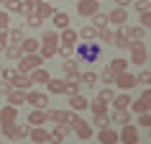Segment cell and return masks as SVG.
<instances>
[{
	"mask_svg": "<svg viewBox=\"0 0 151 144\" xmlns=\"http://www.w3.org/2000/svg\"><path fill=\"white\" fill-rule=\"evenodd\" d=\"M62 70L67 77H77L80 75V62L77 59H67V62H62Z\"/></svg>",
	"mask_w": 151,
	"mask_h": 144,
	"instance_id": "obj_26",
	"label": "cell"
},
{
	"mask_svg": "<svg viewBox=\"0 0 151 144\" xmlns=\"http://www.w3.org/2000/svg\"><path fill=\"white\" fill-rule=\"evenodd\" d=\"M77 13L85 18H92L100 13V3L97 0H77Z\"/></svg>",
	"mask_w": 151,
	"mask_h": 144,
	"instance_id": "obj_5",
	"label": "cell"
},
{
	"mask_svg": "<svg viewBox=\"0 0 151 144\" xmlns=\"http://www.w3.org/2000/svg\"><path fill=\"white\" fill-rule=\"evenodd\" d=\"M59 47H62V36H59V31L49 28V31L41 33V52H39V54L44 57V59H51L54 54H59Z\"/></svg>",
	"mask_w": 151,
	"mask_h": 144,
	"instance_id": "obj_1",
	"label": "cell"
},
{
	"mask_svg": "<svg viewBox=\"0 0 151 144\" xmlns=\"http://www.w3.org/2000/svg\"><path fill=\"white\" fill-rule=\"evenodd\" d=\"M8 39H10V44L21 47V44L26 41V36H23V28H21V26H13V28L8 31Z\"/></svg>",
	"mask_w": 151,
	"mask_h": 144,
	"instance_id": "obj_30",
	"label": "cell"
},
{
	"mask_svg": "<svg viewBox=\"0 0 151 144\" xmlns=\"http://www.w3.org/2000/svg\"><path fill=\"white\" fill-rule=\"evenodd\" d=\"M49 113V121L51 124H67V116H69V111H56V108H51V111H46Z\"/></svg>",
	"mask_w": 151,
	"mask_h": 144,
	"instance_id": "obj_32",
	"label": "cell"
},
{
	"mask_svg": "<svg viewBox=\"0 0 151 144\" xmlns=\"http://www.w3.org/2000/svg\"><path fill=\"white\" fill-rule=\"evenodd\" d=\"M3 5L8 13H23V0H5Z\"/></svg>",
	"mask_w": 151,
	"mask_h": 144,
	"instance_id": "obj_41",
	"label": "cell"
},
{
	"mask_svg": "<svg viewBox=\"0 0 151 144\" xmlns=\"http://www.w3.org/2000/svg\"><path fill=\"white\" fill-rule=\"evenodd\" d=\"M41 64H44V57H41V54H26L23 59L18 62V67H16V70L21 72V75H31V72H36V70H39Z\"/></svg>",
	"mask_w": 151,
	"mask_h": 144,
	"instance_id": "obj_2",
	"label": "cell"
},
{
	"mask_svg": "<svg viewBox=\"0 0 151 144\" xmlns=\"http://www.w3.org/2000/svg\"><path fill=\"white\" fill-rule=\"evenodd\" d=\"M69 108L74 113H80V111H85V108H90V100L85 95H72L69 98Z\"/></svg>",
	"mask_w": 151,
	"mask_h": 144,
	"instance_id": "obj_23",
	"label": "cell"
},
{
	"mask_svg": "<svg viewBox=\"0 0 151 144\" xmlns=\"http://www.w3.org/2000/svg\"><path fill=\"white\" fill-rule=\"evenodd\" d=\"M136 77H138V85H149V88H151V72L149 70H141Z\"/></svg>",
	"mask_w": 151,
	"mask_h": 144,
	"instance_id": "obj_48",
	"label": "cell"
},
{
	"mask_svg": "<svg viewBox=\"0 0 151 144\" xmlns=\"http://www.w3.org/2000/svg\"><path fill=\"white\" fill-rule=\"evenodd\" d=\"M26 23L31 26V28H41V26H44V21H41V18L33 13V16H26Z\"/></svg>",
	"mask_w": 151,
	"mask_h": 144,
	"instance_id": "obj_51",
	"label": "cell"
},
{
	"mask_svg": "<svg viewBox=\"0 0 151 144\" xmlns=\"http://www.w3.org/2000/svg\"><path fill=\"white\" fill-rule=\"evenodd\" d=\"M46 3H51V0H46Z\"/></svg>",
	"mask_w": 151,
	"mask_h": 144,
	"instance_id": "obj_60",
	"label": "cell"
},
{
	"mask_svg": "<svg viewBox=\"0 0 151 144\" xmlns=\"http://www.w3.org/2000/svg\"><path fill=\"white\" fill-rule=\"evenodd\" d=\"M133 8L138 10V16H141V13L151 10V3H146V0H133Z\"/></svg>",
	"mask_w": 151,
	"mask_h": 144,
	"instance_id": "obj_50",
	"label": "cell"
},
{
	"mask_svg": "<svg viewBox=\"0 0 151 144\" xmlns=\"http://www.w3.org/2000/svg\"><path fill=\"white\" fill-rule=\"evenodd\" d=\"M59 36H62V44H64V47H74V49H77L80 31H74V28H64V31H59Z\"/></svg>",
	"mask_w": 151,
	"mask_h": 144,
	"instance_id": "obj_17",
	"label": "cell"
},
{
	"mask_svg": "<svg viewBox=\"0 0 151 144\" xmlns=\"http://www.w3.org/2000/svg\"><path fill=\"white\" fill-rule=\"evenodd\" d=\"M113 47H118V49H128V52H131V47H133V41H131V33H128V26H123V28H118V31H115V39H113Z\"/></svg>",
	"mask_w": 151,
	"mask_h": 144,
	"instance_id": "obj_7",
	"label": "cell"
},
{
	"mask_svg": "<svg viewBox=\"0 0 151 144\" xmlns=\"http://www.w3.org/2000/svg\"><path fill=\"white\" fill-rule=\"evenodd\" d=\"M115 85H118L123 93H128L131 88H136V85H138V77H136V75H131V72H126V75H118Z\"/></svg>",
	"mask_w": 151,
	"mask_h": 144,
	"instance_id": "obj_10",
	"label": "cell"
},
{
	"mask_svg": "<svg viewBox=\"0 0 151 144\" xmlns=\"http://www.w3.org/2000/svg\"><path fill=\"white\" fill-rule=\"evenodd\" d=\"M31 136V126H26V124H18L16 126V134H13V142H23Z\"/></svg>",
	"mask_w": 151,
	"mask_h": 144,
	"instance_id": "obj_36",
	"label": "cell"
},
{
	"mask_svg": "<svg viewBox=\"0 0 151 144\" xmlns=\"http://www.w3.org/2000/svg\"><path fill=\"white\" fill-rule=\"evenodd\" d=\"M0 31H10V13L0 10Z\"/></svg>",
	"mask_w": 151,
	"mask_h": 144,
	"instance_id": "obj_45",
	"label": "cell"
},
{
	"mask_svg": "<svg viewBox=\"0 0 151 144\" xmlns=\"http://www.w3.org/2000/svg\"><path fill=\"white\" fill-rule=\"evenodd\" d=\"M146 3H151V0H146Z\"/></svg>",
	"mask_w": 151,
	"mask_h": 144,
	"instance_id": "obj_62",
	"label": "cell"
},
{
	"mask_svg": "<svg viewBox=\"0 0 151 144\" xmlns=\"http://www.w3.org/2000/svg\"><path fill=\"white\" fill-rule=\"evenodd\" d=\"M149 139H151V129H149Z\"/></svg>",
	"mask_w": 151,
	"mask_h": 144,
	"instance_id": "obj_58",
	"label": "cell"
},
{
	"mask_svg": "<svg viewBox=\"0 0 151 144\" xmlns=\"http://www.w3.org/2000/svg\"><path fill=\"white\" fill-rule=\"evenodd\" d=\"M131 105H133V100H131V95H128V93H118V95H115V100H113V108H115V111H128Z\"/></svg>",
	"mask_w": 151,
	"mask_h": 144,
	"instance_id": "obj_20",
	"label": "cell"
},
{
	"mask_svg": "<svg viewBox=\"0 0 151 144\" xmlns=\"http://www.w3.org/2000/svg\"><path fill=\"white\" fill-rule=\"evenodd\" d=\"M10 93H13V85H10V82H5V80H0V95L8 98Z\"/></svg>",
	"mask_w": 151,
	"mask_h": 144,
	"instance_id": "obj_54",
	"label": "cell"
},
{
	"mask_svg": "<svg viewBox=\"0 0 151 144\" xmlns=\"http://www.w3.org/2000/svg\"><path fill=\"white\" fill-rule=\"evenodd\" d=\"M128 33H131V41H143L146 28L143 26H128Z\"/></svg>",
	"mask_w": 151,
	"mask_h": 144,
	"instance_id": "obj_40",
	"label": "cell"
},
{
	"mask_svg": "<svg viewBox=\"0 0 151 144\" xmlns=\"http://www.w3.org/2000/svg\"><path fill=\"white\" fill-rule=\"evenodd\" d=\"M51 23H54V28H56V31L72 28V26H69V16H67L64 10H56V13H54V18H51Z\"/></svg>",
	"mask_w": 151,
	"mask_h": 144,
	"instance_id": "obj_19",
	"label": "cell"
},
{
	"mask_svg": "<svg viewBox=\"0 0 151 144\" xmlns=\"http://www.w3.org/2000/svg\"><path fill=\"white\" fill-rule=\"evenodd\" d=\"M82 121H85V119H82L80 113L69 111V116H67V126H69V129H77V126H80V124H82Z\"/></svg>",
	"mask_w": 151,
	"mask_h": 144,
	"instance_id": "obj_42",
	"label": "cell"
},
{
	"mask_svg": "<svg viewBox=\"0 0 151 144\" xmlns=\"http://www.w3.org/2000/svg\"><path fill=\"white\" fill-rule=\"evenodd\" d=\"M80 39L85 41V44H92V41H97V39H100V31H97V28H95L92 23H85V26L80 28Z\"/></svg>",
	"mask_w": 151,
	"mask_h": 144,
	"instance_id": "obj_11",
	"label": "cell"
},
{
	"mask_svg": "<svg viewBox=\"0 0 151 144\" xmlns=\"http://www.w3.org/2000/svg\"><path fill=\"white\" fill-rule=\"evenodd\" d=\"M141 98H143V100H146V103L151 105V88H146V90H143V95H141Z\"/></svg>",
	"mask_w": 151,
	"mask_h": 144,
	"instance_id": "obj_56",
	"label": "cell"
},
{
	"mask_svg": "<svg viewBox=\"0 0 151 144\" xmlns=\"http://www.w3.org/2000/svg\"><path fill=\"white\" fill-rule=\"evenodd\" d=\"M0 3H5V0H0Z\"/></svg>",
	"mask_w": 151,
	"mask_h": 144,
	"instance_id": "obj_59",
	"label": "cell"
},
{
	"mask_svg": "<svg viewBox=\"0 0 151 144\" xmlns=\"http://www.w3.org/2000/svg\"><path fill=\"white\" fill-rule=\"evenodd\" d=\"M28 103H31L36 111H46V108H49V93L31 90V93H28Z\"/></svg>",
	"mask_w": 151,
	"mask_h": 144,
	"instance_id": "obj_6",
	"label": "cell"
},
{
	"mask_svg": "<svg viewBox=\"0 0 151 144\" xmlns=\"http://www.w3.org/2000/svg\"><path fill=\"white\" fill-rule=\"evenodd\" d=\"M97 142L100 144H120V134L115 129H103V131L97 134Z\"/></svg>",
	"mask_w": 151,
	"mask_h": 144,
	"instance_id": "obj_15",
	"label": "cell"
},
{
	"mask_svg": "<svg viewBox=\"0 0 151 144\" xmlns=\"http://www.w3.org/2000/svg\"><path fill=\"white\" fill-rule=\"evenodd\" d=\"M113 39H115V31H113L110 26H108V28H103V31H100V39H97V41H105V44H113Z\"/></svg>",
	"mask_w": 151,
	"mask_h": 144,
	"instance_id": "obj_44",
	"label": "cell"
},
{
	"mask_svg": "<svg viewBox=\"0 0 151 144\" xmlns=\"http://www.w3.org/2000/svg\"><path fill=\"white\" fill-rule=\"evenodd\" d=\"M0 134H3V131H0Z\"/></svg>",
	"mask_w": 151,
	"mask_h": 144,
	"instance_id": "obj_64",
	"label": "cell"
},
{
	"mask_svg": "<svg viewBox=\"0 0 151 144\" xmlns=\"http://www.w3.org/2000/svg\"><path fill=\"white\" fill-rule=\"evenodd\" d=\"M90 111H92V116H103V113H108V103L100 100V98H95V100L90 103Z\"/></svg>",
	"mask_w": 151,
	"mask_h": 144,
	"instance_id": "obj_35",
	"label": "cell"
},
{
	"mask_svg": "<svg viewBox=\"0 0 151 144\" xmlns=\"http://www.w3.org/2000/svg\"><path fill=\"white\" fill-rule=\"evenodd\" d=\"M97 80H100V75H95V72H82V82L85 85H95Z\"/></svg>",
	"mask_w": 151,
	"mask_h": 144,
	"instance_id": "obj_49",
	"label": "cell"
},
{
	"mask_svg": "<svg viewBox=\"0 0 151 144\" xmlns=\"http://www.w3.org/2000/svg\"><path fill=\"white\" fill-rule=\"evenodd\" d=\"M74 134L80 136V139H90V136H92V124H87V121H82L80 126L74 129Z\"/></svg>",
	"mask_w": 151,
	"mask_h": 144,
	"instance_id": "obj_39",
	"label": "cell"
},
{
	"mask_svg": "<svg viewBox=\"0 0 151 144\" xmlns=\"http://www.w3.org/2000/svg\"><path fill=\"white\" fill-rule=\"evenodd\" d=\"M138 124H141V126H149V129H151V113H143V116H138Z\"/></svg>",
	"mask_w": 151,
	"mask_h": 144,
	"instance_id": "obj_55",
	"label": "cell"
},
{
	"mask_svg": "<svg viewBox=\"0 0 151 144\" xmlns=\"http://www.w3.org/2000/svg\"><path fill=\"white\" fill-rule=\"evenodd\" d=\"M131 111L138 113V116H143V113H151V105L143 100V98H138V100H133V105H131Z\"/></svg>",
	"mask_w": 151,
	"mask_h": 144,
	"instance_id": "obj_37",
	"label": "cell"
},
{
	"mask_svg": "<svg viewBox=\"0 0 151 144\" xmlns=\"http://www.w3.org/2000/svg\"><path fill=\"white\" fill-rule=\"evenodd\" d=\"M131 64H136V67H143L146 64V59H149V52H146V44L143 41H133V47H131Z\"/></svg>",
	"mask_w": 151,
	"mask_h": 144,
	"instance_id": "obj_3",
	"label": "cell"
},
{
	"mask_svg": "<svg viewBox=\"0 0 151 144\" xmlns=\"http://www.w3.org/2000/svg\"><path fill=\"white\" fill-rule=\"evenodd\" d=\"M92 124L100 126V131H103V129H110L113 119H110V113H103V116H92Z\"/></svg>",
	"mask_w": 151,
	"mask_h": 144,
	"instance_id": "obj_38",
	"label": "cell"
},
{
	"mask_svg": "<svg viewBox=\"0 0 151 144\" xmlns=\"http://www.w3.org/2000/svg\"><path fill=\"white\" fill-rule=\"evenodd\" d=\"M54 5L51 3H46V0H41V5H39V10H36V16L41 18V21H46V18H54Z\"/></svg>",
	"mask_w": 151,
	"mask_h": 144,
	"instance_id": "obj_27",
	"label": "cell"
},
{
	"mask_svg": "<svg viewBox=\"0 0 151 144\" xmlns=\"http://www.w3.org/2000/svg\"><path fill=\"white\" fill-rule=\"evenodd\" d=\"M97 98L105 100V103H113V100H115V93H113V88H103L100 93H97Z\"/></svg>",
	"mask_w": 151,
	"mask_h": 144,
	"instance_id": "obj_43",
	"label": "cell"
},
{
	"mask_svg": "<svg viewBox=\"0 0 151 144\" xmlns=\"http://www.w3.org/2000/svg\"><path fill=\"white\" fill-rule=\"evenodd\" d=\"M92 26H95L97 31L108 28V26H110V16H108V13H97V16H92Z\"/></svg>",
	"mask_w": 151,
	"mask_h": 144,
	"instance_id": "obj_33",
	"label": "cell"
},
{
	"mask_svg": "<svg viewBox=\"0 0 151 144\" xmlns=\"http://www.w3.org/2000/svg\"><path fill=\"white\" fill-rule=\"evenodd\" d=\"M128 64H131V59H120V57H118V59H113V62L108 64V70L118 77V75H126V72H128Z\"/></svg>",
	"mask_w": 151,
	"mask_h": 144,
	"instance_id": "obj_18",
	"label": "cell"
},
{
	"mask_svg": "<svg viewBox=\"0 0 151 144\" xmlns=\"http://www.w3.org/2000/svg\"><path fill=\"white\" fill-rule=\"evenodd\" d=\"M18 75V70H13V67H3V72H0V77L5 82H13V77Z\"/></svg>",
	"mask_w": 151,
	"mask_h": 144,
	"instance_id": "obj_47",
	"label": "cell"
},
{
	"mask_svg": "<svg viewBox=\"0 0 151 144\" xmlns=\"http://www.w3.org/2000/svg\"><path fill=\"white\" fill-rule=\"evenodd\" d=\"M110 119H113V124H131V111H115L113 108V113H110Z\"/></svg>",
	"mask_w": 151,
	"mask_h": 144,
	"instance_id": "obj_34",
	"label": "cell"
},
{
	"mask_svg": "<svg viewBox=\"0 0 151 144\" xmlns=\"http://www.w3.org/2000/svg\"><path fill=\"white\" fill-rule=\"evenodd\" d=\"M46 90L51 93V95H67V80H56V77H51V82L46 85Z\"/></svg>",
	"mask_w": 151,
	"mask_h": 144,
	"instance_id": "obj_21",
	"label": "cell"
},
{
	"mask_svg": "<svg viewBox=\"0 0 151 144\" xmlns=\"http://www.w3.org/2000/svg\"><path fill=\"white\" fill-rule=\"evenodd\" d=\"M100 80L105 82V88H110V85H115V80H118V77H115V75H113V72L108 70V67H105V72L100 75Z\"/></svg>",
	"mask_w": 151,
	"mask_h": 144,
	"instance_id": "obj_46",
	"label": "cell"
},
{
	"mask_svg": "<svg viewBox=\"0 0 151 144\" xmlns=\"http://www.w3.org/2000/svg\"><path fill=\"white\" fill-rule=\"evenodd\" d=\"M80 82H82V75L77 77H67V95H80Z\"/></svg>",
	"mask_w": 151,
	"mask_h": 144,
	"instance_id": "obj_29",
	"label": "cell"
},
{
	"mask_svg": "<svg viewBox=\"0 0 151 144\" xmlns=\"http://www.w3.org/2000/svg\"><path fill=\"white\" fill-rule=\"evenodd\" d=\"M31 80H33V85H36V82H41V85H49V82H51V75H49L44 67H39L36 72H31Z\"/></svg>",
	"mask_w": 151,
	"mask_h": 144,
	"instance_id": "obj_31",
	"label": "cell"
},
{
	"mask_svg": "<svg viewBox=\"0 0 151 144\" xmlns=\"http://www.w3.org/2000/svg\"><path fill=\"white\" fill-rule=\"evenodd\" d=\"M21 49H23V54H39L41 52V39H26L21 44Z\"/></svg>",
	"mask_w": 151,
	"mask_h": 144,
	"instance_id": "obj_25",
	"label": "cell"
},
{
	"mask_svg": "<svg viewBox=\"0 0 151 144\" xmlns=\"http://www.w3.org/2000/svg\"><path fill=\"white\" fill-rule=\"evenodd\" d=\"M120 144H138V129L133 124H126L120 129Z\"/></svg>",
	"mask_w": 151,
	"mask_h": 144,
	"instance_id": "obj_8",
	"label": "cell"
},
{
	"mask_svg": "<svg viewBox=\"0 0 151 144\" xmlns=\"http://www.w3.org/2000/svg\"><path fill=\"white\" fill-rule=\"evenodd\" d=\"M23 49L21 47H16V44H10L8 49H5V59H8V62H21V59H23Z\"/></svg>",
	"mask_w": 151,
	"mask_h": 144,
	"instance_id": "obj_28",
	"label": "cell"
},
{
	"mask_svg": "<svg viewBox=\"0 0 151 144\" xmlns=\"http://www.w3.org/2000/svg\"><path fill=\"white\" fill-rule=\"evenodd\" d=\"M31 142H36V144H51V131H46L44 126L31 129Z\"/></svg>",
	"mask_w": 151,
	"mask_h": 144,
	"instance_id": "obj_16",
	"label": "cell"
},
{
	"mask_svg": "<svg viewBox=\"0 0 151 144\" xmlns=\"http://www.w3.org/2000/svg\"><path fill=\"white\" fill-rule=\"evenodd\" d=\"M141 26L146 28V31H151V10H146V13H141Z\"/></svg>",
	"mask_w": 151,
	"mask_h": 144,
	"instance_id": "obj_52",
	"label": "cell"
},
{
	"mask_svg": "<svg viewBox=\"0 0 151 144\" xmlns=\"http://www.w3.org/2000/svg\"><path fill=\"white\" fill-rule=\"evenodd\" d=\"M0 72H3V67H0Z\"/></svg>",
	"mask_w": 151,
	"mask_h": 144,
	"instance_id": "obj_61",
	"label": "cell"
},
{
	"mask_svg": "<svg viewBox=\"0 0 151 144\" xmlns=\"http://www.w3.org/2000/svg\"><path fill=\"white\" fill-rule=\"evenodd\" d=\"M16 90H26V93H31V88H33V80H31V75H21L18 72L16 77H13V82H10Z\"/></svg>",
	"mask_w": 151,
	"mask_h": 144,
	"instance_id": "obj_13",
	"label": "cell"
},
{
	"mask_svg": "<svg viewBox=\"0 0 151 144\" xmlns=\"http://www.w3.org/2000/svg\"><path fill=\"white\" fill-rule=\"evenodd\" d=\"M69 131L72 129L67 126V124H56L54 129H51V144H62L67 136H69Z\"/></svg>",
	"mask_w": 151,
	"mask_h": 144,
	"instance_id": "obj_14",
	"label": "cell"
},
{
	"mask_svg": "<svg viewBox=\"0 0 151 144\" xmlns=\"http://www.w3.org/2000/svg\"><path fill=\"white\" fill-rule=\"evenodd\" d=\"M46 121H49V113L46 111H36V108H33V111L28 113V124H33V129H36V126H44Z\"/></svg>",
	"mask_w": 151,
	"mask_h": 144,
	"instance_id": "obj_24",
	"label": "cell"
},
{
	"mask_svg": "<svg viewBox=\"0 0 151 144\" xmlns=\"http://www.w3.org/2000/svg\"><path fill=\"white\" fill-rule=\"evenodd\" d=\"M23 103H28V93L13 88V93L8 95V105H16V108H18V105H23Z\"/></svg>",
	"mask_w": 151,
	"mask_h": 144,
	"instance_id": "obj_22",
	"label": "cell"
},
{
	"mask_svg": "<svg viewBox=\"0 0 151 144\" xmlns=\"http://www.w3.org/2000/svg\"><path fill=\"white\" fill-rule=\"evenodd\" d=\"M8 31H0V52H3V54H5V49H8L10 47V44H8Z\"/></svg>",
	"mask_w": 151,
	"mask_h": 144,
	"instance_id": "obj_53",
	"label": "cell"
},
{
	"mask_svg": "<svg viewBox=\"0 0 151 144\" xmlns=\"http://www.w3.org/2000/svg\"><path fill=\"white\" fill-rule=\"evenodd\" d=\"M77 57L85 59V62H95L97 57H100V47H97L95 41L92 44H77Z\"/></svg>",
	"mask_w": 151,
	"mask_h": 144,
	"instance_id": "obj_4",
	"label": "cell"
},
{
	"mask_svg": "<svg viewBox=\"0 0 151 144\" xmlns=\"http://www.w3.org/2000/svg\"><path fill=\"white\" fill-rule=\"evenodd\" d=\"M108 16H110V23H113V26H120V28H123L126 21H128V8H118V5H115Z\"/></svg>",
	"mask_w": 151,
	"mask_h": 144,
	"instance_id": "obj_12",
	"label": "cell"
},
{
	"mask_svg": "<svg viewBox=\"0 0 151 144\" xmlns=\"http://www.w3.org/2000/svg\"><path fill=\"white\" fill-rule=\"evenodd\" d=\"M131 3H133V0H115V5H118V8H128Z\"/></svg>",
	"mask_w": 151,
	"mask_h": 144,
	"instance_id": "obj_57",
	"label": "cell"
},
{
	"mask_svg": "<svg viewBox=\"0 0 151 144\" xmlns=\"http://www.w3.org/2000/svg\"><path fill=\"white\" fill-rule=\"evenodd\" d=\"M16 119H18L16 105H3L0 108V126H10V124H16Z\"/></svg>",
	"mask_w": 151,
	"mask_h": 144,
	"instance_id": "obj_9",
	"label": "cell"
},
{
	"mask_svg": "<svg viewBox=\"0 0 151 144\" xmlns=\"http://www.w3.org/2000/svg\"><path fill=\"white\" fill-rule=\"evenodd\" d=\"M97 3H100V0H97Z\"/></svg>",
	"mask_w": 151,
	"mask_h": 144,
	"instance_id": "obj_63",
	"label": "cell"
}]
</instances>
